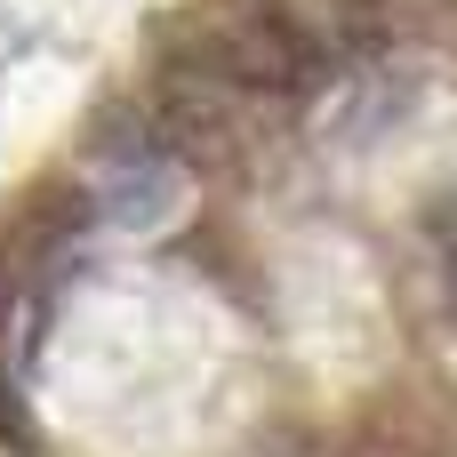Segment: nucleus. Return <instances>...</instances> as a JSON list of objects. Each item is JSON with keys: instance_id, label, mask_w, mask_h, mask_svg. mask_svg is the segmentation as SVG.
<instances>
[{"instance_id": "2", "label": "nucleus", "mask_w": 457, "mask_h": 457, "mask_svg": "<svg viewBox=\"0 0 457 457\" xmlns=\"http://www.w3.org/2000/svg\"><path fill=\"white\" fill-rule=\"evenodd\" d=\"M177 209H185V177H177L161 153H137V161H120V169L104 177V217L129 225V233H153V225H169Z\"/></svg>"}, {"instance_id": "4", "label": "nucleus", "mask_w": 457, "mask_h": 457, "mask_svg": "<svg viewBox=\"0 0 457 457\" xmlns=\"http://www.w3.org/2000/svg\"><path fill=\"white\" fill-rule=\"evenodd\" d=\"M0 48H8V16H0Z\"/></svg>"}, {"instance_id": "3", "label": "nucleus", "mask_w": 457, "mask_h": 457, "mask_svg": "<svg viewBox=\"0 0 457 457\" xmlns=\"http://www.w3.org/2000/svg\"><path fill=\"white\" fill-rule=\"evenodd\" d=\"M434 257H442V305H450V321H457V201L434 217Z\"/></svg>"}, {"instance_id": "1", "label": "nucleus", "mask_w": 457, "mask_h": 457, "mask_svg": "<svg viewBox=\"0 0 457 457\" xmlns=\"http://www.w3.org/2000/svg\"><path fill=\"white\" fill-rule=\"evenodd\" d=\"M201 64H209L225 88H257V96H297V88H313V80L329 72L321 40H313L305 24L273 16V8H241L233 24H217V32L201 40Z\"/></svg>"}]
</instances>
